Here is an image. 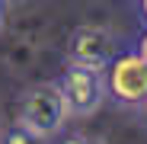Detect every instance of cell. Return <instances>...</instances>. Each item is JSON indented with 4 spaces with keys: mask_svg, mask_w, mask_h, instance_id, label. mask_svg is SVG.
I'll use <instances>...</instances> for the list:
<instances>
[{
    "mask_svg": "<svg viewBox=\"0 0 147 144\" xmlns=\"http://www.w3.org/2000/svg\"><path fill=\"white\" fill-rule=\"evenodd\" d=\"M134 48H138V51H141V58L147 61V26L141 29V35H138V42H134Z\"/></svg>",
    "mask_w": 147,
    "mask_h": 144,
    "instance_id": "obj_7",
    "label": "cell"
},
{
    "mask_svg": "<svg viewBox=\"0 0 147 144\" xmlns=\"http://www.w3.org/2000/svg\"><path fill=\"white\" fill-rule=\"evenodd\" d=\"M106 96L121 109H147V61L138 48H121L102 70Z\"/></svg>",
    "mask_w": 147,
    "mask_h": 144,
    "instance_id": "obj_2",
    "label": "cell"
},
{
    "mask_svg": "<svg viewBox=\"0 0 147 144\" xmlns=\"http://www.w3.org/2000/svg\"><path fill=\"white\" fill-rule=\"evenodd\" d=\"M67 118H70V109L64 103V93H61L58 80L35 83V87H29L26 93H22L16 122L26 125L29 131H35L42 141L61 135V128H64Z\"/></svg>",
    "mask_w": 147,
    "mask_h": 144,
    "instance_id": "obj_1",
    "label": "cell"
},
{
    "mask_svg": "<svg viewBox=\"0 0 147 144\" xmlns=\"http://www.w3.org/2000/svg\"><path fill=\"white\" fill-rule=\"evenodd\" d=\"M0 131H3V125H0Z\"/></svg>",
    "mask_w": 147,
    "mask_h": 144,
    "instance_id": "obj_10",
    "label": "cell"
},
{
    "mask_svg": "<svg viewBox=\"0 0 147 144\" xmlns=\"http://www.w3.org/2000/svg\"><path fill=\"white\" fill-rule=\"evenodd\" d=\"M125 48L112 29L106 26H77L67 39V64H80V67H93V70H106L109 61Z\"/></svg>",
    "mask_w": 147,
    "mask_h": 144,
    "instance_id": "obj_3",
    "label": "cell"
},
{
    "mask_svg": "<svg viewBox=\"0 0 147 144\" xmlns=\"http://www.w3.org/2000/svg\"><path fill=\"white\" fill-rule=\"evenodd\" d=\"M134 7H138V16H141V22L147 26V0H134Z\"/></svg>",
    "mask_w": 147,
    "mask_h": 144,
    "instance_id": "obj_8",
    "label": "cell"
},
{
    "mask_svg": "<svg viewBox=\"0 0 147 144\" xmlns=\"http://www.w3.org/2000/svg\"><path fill=\"white\" fill-rule=\"evenodd\" d=\"M58 87L64 93V103L70 109V115H93L96 109L102 106L106 99V80H102V70H93V67H80V64H67L58 77Z\"/></svg>",
    "mask_w": 147,
    "mask_h": 144,
    "instance_id": "obj_4",
    "label": "cell"
},
{
    "mask_svg": "<svg viewBox=\"0 0 147 144\" xmlns=\"http://www.w3.org/2000/svg\"><path fill=\"white\" fill-rule=\"evenodd\" d=\"M55 144H106L102 138H96V135H86V131H70L64 138H58Z\"/></svg>",
    "mask_w": 147,
    "mask_h": 144,
    "instance_id": "obj_6",
    "label": "cell"
},
{
    "mask_svg": "<svg viewBox=\"0 0 147 144\" xmlns=\"http://www.w3.org/2000/svg\"><path fill=\"white\" fill-rule=\"evenodd\" d=\"M0 144H45L35 131H29L26 125H19V122H13L10 128H3L0 131Z\"/></svg>",
    "mask_w": 147,
    "mask_h": 144,
    "instance_id": "obj_5",
    "label": "cell"
},
{
    "mask_svg": "<svg viewBox=\"0 0 147 144\" xmlns=\"http://www.w3.org/2000/svg\"><path fill=\"white\" fill-rule=\"evenodd\" d=\"M0 22H3V0H0Z\"/></svg>",
    "mask_w": 147,
    "mask_h": 144,
    "instance_id": "obj_9",
    "label": "cell"
}]
</instances>
